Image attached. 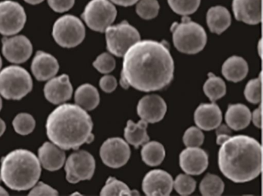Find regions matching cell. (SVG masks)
<instances>
[{
	"instance_id": "cell-4",
	"label": "cell",
	"mask_w": 263,
	"mask_h": 196,
	"mask_svg": "<svg viewBox=\"0 0 263 196\" xmlns=\"http://www.w3.org/2000/svg\"><path fill=\"white\" fill-rule=\"evenodd\" d=\"M41 174L39 159L29 150H14L1 160L0 179L11 189L26 191L33 188Z\"/></svg>"
},
{
	"instance_id": "cell-44",
	"label": "cell",
	"mask_w": 263,
	"mask_h": 196,
	"mask_svg": "<svg viewBox=\"0 0 263 196\" xmlns=\"http://www.w3.org/2000/svg\"><path fill=\"white\" fill-rule=\"evenodd\" d=\"M6 130V123L2 119H0V136H2Z\"/></svg>"
},
{
	"instance_id": "cell-8",
	"label": "cell",
	"mask_w": 263,
	"mask_h": 196,
	"mask_svg": "<svg viewBox=\"0 0 263 196\" xmlns=\"http://www.w3.org/2000/svg\"><path fill=\"white\" fill-rule=\"evenodd\" d=\"M105 33L107 50L118 57L124 56L130 47L141 40L139 32L127 21L110 26Z\"/></svg>"
},
{
	"instance_id": "cell-25",
	"label": "cell",
	"mask_w": 263,
	"mask_h": 196,
	"mask_svg": "<svg viewBox=\"0 0 263 196\" xmlns=\"http://www.w3.org/2000/svg\"><path fill=\"white\" fill-rule=\"evenodd\" d=\"M75 102L86 111H91L99 105V93L93 85L84 84L75 93Z\"/></svg>"
},
{
	"instance_id": "cell-26",
	"label": "cell",
	"mask_w": 263,
	"mask_h": 196,
	"mask_svg": "<svg viewBox=\"0 0 263 196\" xmlns=\"http://www.w3.org/2000/svg\"><path fill=\"white\" fill-rule=\"evenodd\" d=\"M147 122L143 119L139 121L138 123L129 120L124 129V138L126 141L136 148L140 145H144L150 139L147 135Z\"/></svg>"
},
{
	"instance_id": "cell-36",
	"label": "cell",
	"mask_w": 263,
	"mask_h": 196,
	"mask_svg": "<svg viewBox=\"0 0 263 196\" xmlns=\"http://www.w3.org/2000/svg\"><path fill=\"white\" fill-rule=\"evenodd\" d=\"M93 66L100 73L107 74L115 70L116 61L111 55L104 53L98 56L96 60L93 62Z\"/></svg>"
},
{
	"instance_id": "cell-33",
	"label": "cell",
	"mask_w": 263,
	"mask_h": 196,
	"mask_svg": "<svg viewBox=\"0 0 263 196\" xmlns=\"http://www.w3.org/2000/svg\"><path fill=\"white\" fill-rule=\"evenodd\" d=\"M13 125L15 131L18 134L27 136L33 131L36 122L31 115L28 113H21L13 119Z\"/></svg>"
},
{
	"instance_id": "cell-28",
	"label": "cell",
	"mask_w": 263,
	"mask_h": 196,
	"mask_svg": "<svg viewBox=\"0 0 263 196\" xmlns=\"http://www.w3.org/2000/svg\"><path fill=\"white\" fill-rule=\"evenodd\" d=\"M203 90L204 94L212 102L221 99L226 94V85L224 81L212 73H209V79L204 83Z\"/></svg>"
},
{
	"instance_id": "cell-20",
	"label": "cell",
	"mask_w": 263,
	"mask_h": 196,
	"mask_svg": "<svg viewBox=\"0 0 263 196\" xmlns=\"http://www.w3.org/2000/svg\"><path fill=\"white\" fill-rule=\"evenodd\" d=\"M222 114L216 104H201L195 110V122L197 126L205 131L215 129L221 124Z\"/></svg>"
},
{
	"instance_id": "cell-47",
	"label": "cell",
	"mask_w": 263,
	"mask_h": 196,
	"mask_svg": "<svg viewBox=\"0 0 263 196\" xmlns=\"http://www.w3.org/2000/svg\"><path fill=\"white\" fill-rule=\"evenodd\" d=\"M3 107V101L2 99H1V97H0V111H1V110H2Z\"/></svg>"
},
{
	"instance_id": "cell-48",
	"label": "cell",
	"mask_w": 263,
	"mask_h": 196,
	"mask_svg": "<svg viewBox=\"0 0 263 196\" xmlns=\"http://www.w3.org/2000/svg\"><path fill=\"white\" fill-rule=\"evenodd\" d=\"M1 67H2V59H1V56H0V70H1Z\"/></svg>"
},
{
	"instance_id": "cell-30",
	"label": "cell",
	"mask_w": 263,
	"mask_h": 196,
	"mask_svg": "<svg viewBox=\"0 0 263 196\" xmlns=\"http://www.w3.org/2000/svg\"><path fill=\"white\" fill-rule=\"evenodd\" d=\"M137 191H132L124 182L114 177L107 179L105 185L101 191V195H135Z\"/></svg>"
},
{
	"instance_id": "cell-42",
	"label": "cell",
	"mask_w": 263,
	"mask_h": 196,
	"mask_svg": "<svg viewBox=\"0 0 263 196\" xmlns=\"http://www.w3.org/2000/svg\"><path fill=\"white\" fill-rule=\"evenodd\" d=\"M252 122L257 128L261 127V105L255 110L252 114Z\"/></svg>"
},
{
	"instance_id": "cell-16",
	"label": "cell",
	"mask_w": 263,
	"mask_h": 196,
	"mask_svg": "<svg viewBox=\"0 0 263 196\" xmlns=\"http://www.w3.org/2000/svg\"><path fill=\"white\" fill-rule=\"evenodd\" d=\"M138 116L149 123H156L162 120L167 112L164 99L158 95L144 96L138 102Z\"/></svg>"
},
{
	"instance_id": "cell-37",
	"label": "cell",
	"mask_w": 263,
	"mask_h": 196,
	"mask_svg": "<svg viewBox=\"0 0 263 196\" xmlns=\"http://www.w3.org/2000/svg\"><path fill=\"white\" fill-rule=\"evenodd\" d=\"M204 136L200 128L191 127L187 128L183 136V142L187 147H199L204 142Z\"/></svg>"
},
{
	"instance_id": "cell-34",
	"label": "cell",
	"mask_w": 263,
	"mask_h": 196,
	"mask_svg": "<svg viewBox=\"0 0 263 196\" xmlns=\"http://www.w3.org/2000/svg\"><path fill=\"white\" fill-rule=\"evenodd\" d=\"M173 187L181 195H189L194 192L196 188V182L193 178L187 175H178L173 182Z\"/></svg>"
},
{
	"instance_id": "cell-43",
	"label": "cell",
	"mask_w": 263,
	"mask_h": 196,
	"mask_svg": "<svg viewBox=\"0 0 263 196\" xmlns=\"http://www.w3.org/2000/svg\"><path fill=\"white\" fill-rule=\"evenodd\" d=\"M110 1L117 5L127 7L137 4L139 0H110Z\"/></svg>"
},
{
	"instance_id": "cell-11",
	"label": "cell",
	"mask_w": 263,
	"mask_h": 196,
	"mask_svg": "<svg viewBox=\"0 0 263 196\" xmlns=\"http://www.w3.org/2000/svg\"><path fill=\"white\" fill-rule=\"evenodd\" d=\"M95 159L88 151L81 150L69 156L66 161L67 180L70 183L90 180L95 174Z\"/></svg>"
},
{
	"instance_id": "cell-24",
	"label": "cell",
	"mask_w": 263,
	"mask_h": 196,
	"mask_svg": "<svg viewBox=\"0 0 263 196\" xmlns=\"http://www.w3.org/2000/svg\"><path fill=\"white\" fill-rule=\"evenodd\" d=\"M223 76L230 82H241L247 76L249 67L247 62L240 56L229 58L222 66Z\"/></svg>"
},
{
	"instance_id": "cell-21",
	"label": "cell",
	"mask_w": 263,
	"mask_h": 196,
	"mask_svg": "<svg viewBox=\"0 0 263 196\" xmlns=\"http://www.w3.org/2000/svg\"><path fill=\"white\" fill-rule=\"evenodd\" d=\"M38 156L41 165L48 171L60 169L65 162L66 155L64 149L53 142H45L38 150Z\"/></svg>"
},
{
	"instance_id": "cell-5",
	"label": "cell",
	"mask_w": 263,
	"mask_h": 196,
	"mask_svg": "<svg viewBox=\"0 0 263 196\" xmlns=\"http://www.w3.org/2000/svg\"><path fill=\"white\" fill-rule=\"evenodd\" d=\"M175 48L185 54H196L205 47V30L187 16H183L180 24L175 23L171 28Z\"/></svg>"
},
{
	"instance_id": "cell-12",
	"label": "cell",
	"mask_w": 263,
	"mask_h": 196,
	"mask_svg": "<svg viewBox=\"0 0 263 196\" xmlns=\"http://www.w3.org/2000/svg\"><path fill=\"white\" fill-rule=\"evenodd\" d=\"M100 155L103 162L107 166L113 168H121L130 159V147L121 138H110L101 145Z\"/></svg>"
},
{
	"instance_id": "cell-19",
	"label": "cell",
	"mask_w": 263,
	"mask_h": 196,
	"mask_svg": "<svg viewBox=\"0 0 263 196\" xmlns=\"http://www.w3.org/2000/svg\"><path fill=\"white\" fill-rule=\"evenodd\" d=\"M59 67L58 61L54 56L38 51L32 62L31 70L37 80L47 81L56 76Z\"/></svg>"
},
{
	"instance_id": "cell-45",
	"label": "cell",
	"mask_w": 263,
	"mask_h": 196,
	"mask_svg": "<svg viewBox=\"0 0 263 196\" xmlns=\"http://www.w3.org/2000/svg\"><path fill=\"white\" fill-rule=\"evenodd\" d=\"M27 4H31V5H37L44 2V0H24Z\"/></svg>"
},
{
	"instance_id": "cell-22",
	"label": "cell",
	"mask_w": 263,
	"mask_h": 196,
	"mask_svg": "<svg viewBox=\"0 0 263 196\" xmlns=\"http://www.w3.org/2000/svg\"><path fill=\"white\" fill-rule=\"evenodd\" d=\"M252 113L243 104L229 105L226 113V122L231 129L238 131L246 128L250 123Z\"/></svg>"
},
{
	"instance_id": "cell-2",
	"label": "cell",
	"mask_w": 263,
	"mask_h": 196,
	"mask_svg": "<svg viewBox=\"0 0 263 196\" xmlns=\"http://www.w3.org/2000/svg\"><path fill=\"white\" fill-rule=\"evenodd\" d=\"M93 121L86 110L78 105L62 104L48 116L47 134L49 139L64 150H77L95 139Z\"/></svg>"
},
{
	"instance_id": "cell-14",
	"label": "cell",
	"mask_w": 263,
	"mask_h": 196,
	"mask_svg": "<svg viewBox=\"0 0 263 196\" xmlns=\"http://www.w3.org/2000/svg\"><path fill=\"white\" fill-rule=\"evenodd\" d=\"M173 179L167 171L155 169L149 171L142 182V188L149 196H167L173 189Z\"/></svg>"
},
{
	"instance_id": "cell-17",
	"label": "cell",
	"mask_w": 263,
	"mask_h": 196,
	"mask_svg": "<svg viewBox=\"0 0 263 196\" xmlns=\"http://www.w3.org/2000/svg\"><path fill=\"white\" fill-rule=\"evenodd\" d=\"M72 93L73 87L70 78L66 74L49 79L44 87L46 99L55 105L67 102L71 98Z\"/></svg>"
},
{
	"instance_id": "cell-35",
	"label": "cell",
	"mask_w": 263,
	"mask_h": 196,
	"mask_svg": "<svg viewBox=\"0 0 263 196\" xmlns=\"http://www.w3.org/2000/svg\"><path fill=\"white\" fill-rule=\"evenodd\" d=\"M245 96L251 103L257 104L261 99V73L256 79L248 82L245 89Z\"/></svg>"
},
{
	"instance_id": "cell-13",
	"label": "cell",
	"mask_w": 263,
	"mask_h": 196,
	"mask_svg": "<svg viewBox=\"0 0 263 196\" xmlns=\"http://www.w3.org/2000/svg\"><path fill=\"white\" fill-rule=\"evenodd\" d=\"M3 54L9 62L21 64L28 60L33 53V45L24 36L4 37L2 39Z\"/></svg>"
},
{
	"instance_id": "cell-41",
	"label": "cell",
	"mask_w": 263,
	"mask_h": 196,
	"mask_svg": "<svg viewBox=\"0 0 263 196\" xmlns=\"http://www.w3.org/2000/svg\"><path fill=\"white\" fill-rule=\"evenodd\" d=\"M217 144L221 145L232 136V130L228 125L220 124L216 128Z\"/></svg>"
},
{
	"instance_id": "cell-18",
	"label": "cell",
	"mask_w": 263,
	"mask_h": 196,
	"mask_svg": "<svg viewBox=\"0 0 263 196\" xmlns=\"http://www.w3.org/2000/svg\"><path fill=\"white\" fill-rule=\"evenodd\" d=\"M232 10L238 21L257 25L261 21V0H233Z\"/></svg>"
},
{
	"instance_id": "cell-29",
	"label": "cell",
	"mask_w": 263,
	"mask_h": 196,
	"mask_svg": "<svg viewBox=\"0 0 263 196\" xmlns=\"http://www.w3.org/2000/svg\"><path fill=\"white\" fill-rule=\"evenodd\" d=\"M223 181L218 176L207 174L200 184L199 189L202 195H221L224 191Z\"/></svg>"
},
{
	"instance_id": "cell-10",
	"label": "cell",
	"mask_w": 263,
	"mask_h": 196,
	"mask_svg": "<svg viewBox=\"0 0 263 196\" xmlns=\"http://www.w3.org/2000/svg\"><path fill=\"white\" fill-rule=\"evenodd\" d=\"M27 14L18 3L6 0L0 3V34L6 36L17 34L24 29Z\"/></svg>"
},
{
	"instance_id": "cell-40",
	"label": "cell",
	"mask_w": 263,
	"mask_h": 196,
	"mask_svg": "<svg viewBox=\"0 0 263 196\" xmlns=\"http://www.w3.org/2000/svg\"><path fill=\"white\" fill-rule=\"evenodd\" d=\"M100 86L103 91L107 93H110L116 90L118 86V82L117 79L114 76H103L100 80Z\"/></svg>"
},
{
	"instance_id": "cell-7",
	"label": "cell",
	"mask_w": 263,
	"mask_h": 196,
	"mask_svg": "<svg viewBox=\"0 0 263 196\" xmlns=\"http://www.w3.org/2000/svg\"><path fill=\"white\" fill-rule=\"evenodd\" d=\"M85 34V27L82 21L72 15L61 16L53 25V39L64 48L78 47L84 41Z\"/></svg>"
},
{
	"instance_id": "cell-46",
	"label": "cell",
	"mask_w": 263,
	"mask_h": 196,
	"mask_svg": "<svg viewBox=\"0 0 263 196\" xmlns=\"http://www.w3.org/2000/svg\"><path fill=\"white\" fill-rule=\"evenodd\" d=\"M8 192L3 187L0 186V195H8Z\"/></svg>"
},
{
	"instance_id": "cell-39",
	"label": "cell",
	"mask_w": 263,
	"mask_h": 196,
	"mask_svg": "<svg viewBox=\"0 0 263 196\" xmlns=\"http://www.w3.org/2000/svg\"><path fill=\"white\" fill-rule=\"evenodd\" d=\"M30 195H58V192L56 189L50 187V185L44 183V182H39L37 185H35L32 188Z\"/></svg>"
},
{
	"instance_id": "cell-38",
	"label": "cell",
	"mask_w": 263,
	"mask_h": 196,
	"mask_svg": "<svg viewBox=\"0 0 263 196\" xmlns=\"http://www.w3.org/2000/svg\"><path fill=\"white\" fill-rule=\"evenodd\" d=\"M47 2L53 11L65 13L73 7L75 0H47Z\"/></svg>"
},
{
	"instance_id": "cell-6",
	"label": "cell",
	"mask_w": 263,
	"mask_h": 196,
	"mask_svg": "<svg viewBox=\"0 0 263 196\" xmlns=\"http://www.w3.org/2000/svg\"><path fill=\"white\" fill-rule=\"evenodd\" d=\"M33 89L30 73L17 66H10L0 71V95L7 99L21 100Z\"/></svg>"
},
{
	"instance_id": "cell-32",
	"label": "cell",
	"mask_w": 263,
	"mask_h": 196,
	"mask_svg": "<svg viewBox=\"0 0 263 196\" xmlns=\"http://www.w3.org/2000/svg\"><path fill=\"white\" fill-rule=\"evenodd\" d=\"M158 0H140L136 7V13L140 17L150 20L156 17L159 13Z\"/></svg>"
},
{
	"instance_id": "cell-31",
	"label": "cell",
	"mask_w": 263,
	"mask_h": 196,
	"mask_svg": "<svg viewBox=\"0 0 263 196\" xmlns=\"http://www.w3.org/2000/svg\"><path fill=\"white\" fill-rule=\"evenodd\" d=\"M169 7L177 14L187 16L197 11L201 0H167Z\"/></svg>"
},
{
	"instance_id": "cell-27",
	"label": "cell",
	"mask_w": 263,
	"mask_h": 196,
	"mask_svg": "<svg viewBox=\"0 0 263 196\" xmlns=\"http://www.w3.org/2000/svg\"><path fill=\"white\" fill-rule=\"evenodd\" d=\"M141 157L144 163L150 166L159 165L165 157V149L158 142H147L141 149Z\"/></svg>"
},
{
	"instance_id": "cell-9",
	"label": "cell",
	"mask_w": 263,
	"mask_h": 196,
	"mask_svg": "<svg viewBox=\"0 0 263 196\" xmlns=\"http://www.w3.org/2000/svg\"><path fill=\"white\" fill-rule=\"evenodd\" d=\"M116 7L109 0H91L83 12L82 19L93 31L104 33L117 17Z\"/></svg>"
},
{
	"instance_id": "cell-3",
	"label": "cell",
	"mask_w": 263,
	"mask_h": 196,
	"mask_svg": "<svg viewBox=\"0 0 263 196\" xmlns=\"http://www.w3.org/2000/svg\"><path fill=\"white\" fill-rule=\"evenodd\" d=\"M218 166L221 173L236 183L253 180L261 172V145L250 136H231L221 144Z\"/></svg>"
},
{
	"instance_id": "cell-23",
	"label": "cell",
	"mask_w": 263,
	"mask_h": 196,
	"mask_svg": "<svg viewBox=\"0 0 263 196\" xmlns=\"http://www.w3.org/2000/svg\"><path fill=\"white\" fill-rule=\"evenodd\" d=\"M206 19L210 31L218 35L224 33L230 27L232 22L229 10L221 6L209 9Z\"/></svg>"
},
{
	"instance_id": "cell-15",
	"label": "cell",
	"mask_w": 263,
	"mask_h": 196,
	"mask_svg": "<svg viewBox=\"0 0 263 196\" xmlns=\"http://www.w3.org/2000/svg\"><path fill=\"white\" fill-rule=\"evenodd\" d=\"M179 163L186 174L198 176L208 168L209 156L199 147H187L180 154Z\"/></svg>"
},
{
	"instance_id": "cell-1",
	"label": "cell",
	"mask_w": 263,
	"mask_h": 196,
	"mask_svg": "<svg viewBox=\"0 0 263 196\" xmlns=\"http://www.w3.org/2000/svg\"><path fill=\"white\" fill-rule=\"evenodd\" d=\"M175 64L164 42L138 41L124 56L120 83L142 92L162 90L172 82Z\"/></svg>"
}]
</instances>
